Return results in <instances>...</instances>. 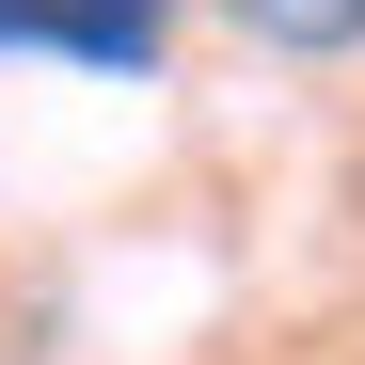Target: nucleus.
Masks as SVG:
<instances>
[{
  "instance_id": "nucleus-2",
  "label": "nucleus",
  "mask_w": 365,
  "mask_h": 365,
  "mask_svg": "<svg viewBox=\"0 0 365 365\" xmlns=\"http://www.w3.org/2000/svg\"><path fill=\"white\" fill-rule=\"evenodd\" d=\"M255 48H302V64H334V48H365V0H222Z\"/></svg>"
},
{
  "instance_id": "nucleus-1",
  "label": "nucleus",
  "mask_w": 365,
  "mask_h": 365,
  "mask_svg": "<svg viewBox=\"0 0 365 365\" xmlns=\"http://www.w3.org/2000/svg\"><path fill=\"white\" fill-rule=\"evenodd\" d=\"M0 48L32 64H96V80H143L175 48V0H0Z\"/></svg>"
}]
</instances>
